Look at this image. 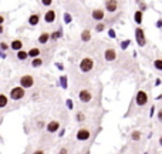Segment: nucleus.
<instances>
[{
    "label": "nucleus",
    "instance_id": "nucleus-21",
    "mask_svg": "<svg viewBox=\"0 0 162 154\" xmlns=\"http://www.w3.org/2000/svg\"><path fill=\"white\" fill-rule=\"evenodd\" d=\"M154 67L156 70H161L162 72V59H156L154 61Z\"/></svg>",
    "mask_w": 162,
    "mask_h": 154
},
{
    "label": "nucleus",
    "instance_id": "nucleus-7",
    "mask_svg": "<svg viewBox=\"0 0 162 154\" xmlns=\"http://www.w3.org/2000/svg\"><path fill=\"white\" fill-rule=\"evenodd\" d=\"M91 136V133H90L88 129H80L77 131V140L78 141H87Z\"/></svg>",
    "mask_w": 162,
    "mask_h": 154
},
{
    "label": "nucleus",
    "instance_id": "nucleus-22",
    "mask_svg": "<svg viewBox=\"0 0 162 154\" xmlns=\"http://www.w3.org/2000/svg\"><path fill=\"white\" fill-rule=\"evenodd\" d=\"M131 138H132L134 141H138V140H141V131H132V134H131Z\"/></svg>",
    "mask_w": 162,
    "mask_h": 154
},
{
    "label": "nucleus",
    "instance_id": "nucleus-6",
    "mask_svg": "<svg viewBox=\"0 0 162 154\" xmlns=\"http://www.w3.org/2000/svg\"><path fill=\"white\" fill-rule=\"evenodd\" d=\"M78 98H80L81 103H90L92 98V93L90 90H81L78 93Z\"/></svg>",
    "mask_w": 162,
    "mask_h": 154
},
{
    "label": "nucleus",
    "instance_id": "nucleus-32",
    "mask_svg": "<svg viewBox=\"0 0 162 154\" xmlns=\"http://www.w3.org/2000/svg\"><path fill=\"white\" fill-rule=\"evenodd\" d=\"M3 22H4V16H1V14H0V26H1Z\"/></svg>",
    "mask_w": 162,
    "mask_h": 154
},
{
    "label": "nucleus",
    "instance_id": "nucleus-16",
    "mask_svg": "<svg viewBox=\"0 0 162 154\" xmlns=\"http://www.w3.org/2000/svg\"><path fill=\"white\" fill-rule=\"evenodd\" d=\"M40 49H37V47H33V49H30L29 51H27V54L30 57H34V59H37V57L40 56Z\"/></svg>",
    "mask_w": 162,
    "mask_h": 154
},
{
    "label": "nucleus",
    "instance_id": "nucleus-28",
    "mask_svg": "<svg viewBox=\"0 0 162 154\" xmlns=\"http://www.w3.org/2000/svg\"><path fill=\"white\" fill-rule=\"evenodd\" d=\"M158 120H159V121H162V108L159 110V113H158Z\"/></svg>",
    "mask_w": 162,
    "mask_h": 154
},
{
    "label": "nucleus",
    "instance_id": "nucleus-18",
    "mask_svg": "<svg viewBox=\"0 0 162 154\" xmlns=\"http://www.w3.org/2000/svg\"><path fill=\"white\" fill-rule=\"evenodd\" d=\"M81 39H82V41H90V39H91V33H90L88 29H85L84 32L81 33Z\"/></svg>",
    "mask_w": 162,
    "mask_h": 154
},
{
    "label": "nucleus",
    "instance_id": "nucleus-9",
    "mask_svg": "<svg viewBox=\"0 0 162 154\" xmlns=\"http://www.w3.org/2000/svg\"><path fill=\"white\" fill-rule=\"evenodd\" d=\"M91 14H92V19H94V20H97V22H101V20L105 17V13H104V10H103V9H94Z\"/></svg>",
    "mask_w": 162,
    "mask_h": 154
},
{
    "label": "nucleus",
    "instance_id": "nucleus-12",
    "mask_svg": "<svg viewBox=\"0 0 162 154\" xmlns=\"http://www.w3.org/2000/svg\"><path fill=\"white\" fill-rule=\"evenodd\" d=\"M44 20H46V23H53V22L56 20V12H54V10H49V12H46V14H44Z\"/></svg>",
    "mask_w": 162,
    "mask_h": 154
},
{
    "label": "nucleus",
    "instance_id": "nucleus-1",
    "mask_svg": "<svg viewBox=\"0 0 162 154\" xmlns=\"http://www.w3.org/2000/svg\"><path fill=\"white\" fill-rule=\"evenodd\" d=\"M94 69V60L91 57H84L80 61V70L82 73H88Z\"/></svg>",
    "mask_w": 162,
    "mask_h": 154
},
{
    "label": "nucleus",
    "instance_id": "nucleus-26",
    "mask_svg": "<svg viewBox=\"0 0 162 154\" xmlns=\"http://www.w3.org/2000/svg\"><path fill=\"white\" fill-rule=\"evenodd\" d=\"M68 151H67V148L65 147H63V148H60V151H58V154H67Z\"/></svg>",
    "mask_w": 162,
    "mask_h": 154
},
{
    "label": "nucleus",
    "instance_id": "nucleus-13",
    "mask_svg": "<svg viewBox=\"0 0 162 154\" xmlns=\"http://www.w3.org/2000/svg\"><path fill=\"white\" fill-rule=\"evenodd\" d=\"M39 22H40V14L39 13H34V14H32V16L29 17V25L30 26L39 25Z\"/></svg>",
    "mask_w": 162,
    "mask_h": 154
},
{
    "label": "nucleus",
    "instance_id": "nucleus-33",
    "mask_svg": "<svg viewBox=\"0 0 162 154\" xmlns=\"http://www.w3.org/2000/svg\"><path fill=\"white\" fill-rule=\"evenodd\" d=\"M0 33H3V26H0Z\"/></svg>",
    "mask_w": 162,
    "mask_h": 154
},
{
    "label": "nucleus",
    "instance_id": "nucleus-23",
    "mask_svg": "<svg viewBox=\"0 0 162 154\" xmlns=\"http://www.w3.org/2000/svg\"><path fill=\"white\" fill-rule=\"evenodd\" d=\"M41 64H43V60H41V59H34V60L32 61L33 67H40Z\"/></svg>",
    "mask_w": 162,
    "mask_h": 154
},
{
    "label": "nucleus",
    "instance_id": "nucleus-34",
    "mask_svg": "<svg viewBox=\"0 0 162 154\" xmlns=\"http://www.w3.org/2000/svg\"><path fill=\"white\" fill-rule=\"evenodd\" d=\"M159 144L162 146V137H159Z\"/></svg>",
    "mask_w": 162,
    "mask_h": 154
},
{
    "label": "nucleus",
    "instance_id": "nucleus-30",
    "mask_svg": "<svg viewBox=\"0 0 162 154\" xmlns=\"http://www.w3.org/2000/svg\"><path fill=\"white\" fill-rule=\"evenodd\" d=\"M65 22H67V23H68V22H70V20H71V17H70V14H65Z\"/></svg>",
    "mask_w": 162,
    "mask_h": 154
},
{
    "label": "nucleus",
    "instance_id": "nucleus-15",
    "mask_svg": "<svg viewBox=\"0 0 162 154\" xmlns=\"http://www.w3.org/2000/svg\"><path fill=\"white\" fill-rule=\"evenodd\" d=\"M49 40H50L49 33H41L40 36H39V43H40V44H46Z\"/></svg>",
    "mask_w": 162,
    "mask_h": 154
},
{
    "label": "nucleus",
    "instance_id": "nucleus-11",
    "mask_svg": "<svg viewBox=\"0 0 162 154\" xmlns=\"http://www.w3.org/2000/svg\"><path fill=\"white\" fill-rule=\"evenodd\" d=\"M58 129H60V123L57 121V120H53V121H50L47 124V131L49 133H56Z\"/></svg>",
    "mask_w": 162,
    "mask_h": 154
},
{
    "label": "nucleus",
    "instance_id": "nucleus-20",
    "mask_svg": "<svg viewBox=\"0 0 162 154\" xmlns=\"http://www.w3.org/2000/svg\"><path fill=\"white\" fill-rule=\"evenodd\" d=\"M7 97L4 96V94H0V108H3V107H6L7 106Z\"/></svg>",
    "mask_w": 162,
    "mask_h": 154
},
{
    "label": "nucleus",
    "instance_id": "nucleus-14",
    "mask_svg": "<svg viewBox=\"0 0 162 154\" xmlns=\"http://www.w3.org/2000/svg\"><path fill=\"white\" fill-rule=\"evenodd\" d=\"M11 49L20 51V50L23 49V41L22 40H13L11 41Z\"/></svg>",
    "mask_w": 162,
    "mask_h": 154
},
{
    "label": "nucleus",
    "instance_id": "nucleus-31",
    "mask_svg": "<svg viewBox=\"0 0 162 154\" xmlns=\"http://www.w3.org/2000/svg\"><path fill=\"white\" fill-rule=\"evenodd\" d=\"M33 154H44V151H43V150H36Z\"/></svg>",
    "mask_w": 162,
    "mask_h": 154
},
{
    "label": "nucleus",
    "instance_id": "nucleus-17",
    "mask_svg": "<svg viewBox=\"0 0 162 154\" xmlns=\"http://www.w3.org/2000/svg\"><path fill=\"white\" fill-rule=\"evenodd\" d=\"M134 20H135L137 25H141V23H142V12H141V10H137V12L134 13Z\"/></svg>",
    "mask_w": 162,
    "mask_h": 154
},
{
    "label": "nucleus",
    "instance_id": "nucleus-25",
    "mask_svg": "<svg viewBox=\"0 0 162 154\" xmlns=\"http://www.w3.org/2000/svg\"><path fill=\"white\" fill-rule=\"evenodd\" d=\"M104 29H105V25H104V23H100V25L95 27V30H97V32H103Z\"/></svg>",
    "mask_w": 162,
    "mask_h": 154
},
{
    "label": "nucleus",
    "instance_id": "nucleus-24",
    "mask_svg": "<svg viewBox=\"0 0 162 154\" xmlns=\"http://www.w3.org/2000/svg\"><path fill=\"white\" fill-rule=\"evenodd\" d=\"M75 119H77V121H78V123H82L84 120H85V116H84V113L78 111V113H77V116H75Z\"/></svg>",
    "mask_w": 162,
    "mask_h": 154
},
{
    "label": "nucleus",
    "instance_id": "nucleus-8",
    "mask_svg": "<svg viewBox=\"0 0 162 154\" xmlns=\"http://www.w3.org/2000/svg\"><path fill=\"white\" fill-rule=\"evenodd\" d=\"M104 59H105L107 61H114L115 59H117V51L115 49H107L104 51Z\"/></svg>",
    "mask_w": 162,
    "mask_h": 154
},
{
    "label": "nucleus",
    "instance_id": "nucleus-19",
    "mask_svg": "<svg viewBox=\"0 0 162 154\" xmlns=\"http://www.w3.org/2000/svg\"><path fill=\"white\" fill-rule=\"evenodd\" d=\"M27 57H29L27 51H24V50H20V51H17V59H19V60H22V61H23V60H26Z\"/></svg>",
    "mask_w": 162,
    "mask_h": 154
},
{
    "label": "nucleus",
    "instance_id": "nucleus-4",
    "mask_svg": "<svg viewBox=\"0 0 162 154\" xmlns=\"http://www.w3.org/2000/svg\"><path fill=\"white\" fill-rule=\"evenodd\" d=\"M23 97H24V89H22L20 86L11 89V91H10V98H11V100L17 101V100H22Z\"/></svg>",
    "mask_w": 162,
    "mask_h": 154
},
{
    "label": "nucleus",
    "instance_id": "nucleus-10",
    "mask_svg": "<svg viewBox=\"0 0 162 154\" xmlns=\"http://www.w3.org/2000/svg\"><path fill=\"white\" fill-rule=\"evenodd\" d=\"M105 9H107V12H110V13L115 12V10L118 9V1H115V0H108V1H105Z\"/></svg>",
    "mask_w": 162,
    "mask_h": 154
},
{
    "label": "nucleus",
    "instance_id": "nucleus-5",
    "mask_svg": "<svg viewBox=\"0 0 162 154\" xmlns=\"http://www.w3.org/2000/svg\"><path fill=\"white\" fill-rule=\"evenodd\" d=\"M135 37H137V43L138 46H141V47H144L145 46V34H144V30L141 29V27H137L135 29Z\"/></svg>",
    "mask_w": 162,
    "mask_h": 154
},
{
    "label": "nucleus",
    "instance_id": "nucleus-29",
    "mask_svg": "<svg viewBox=\"0 0 162 154\" xmlns=\"http://www.w3.org/2000/svg\"><path fill=\"white\" fill-rule=\"evenodd\" d=\"M0 47H1L3 50H6L7 49V44H6V43H0Z\"/></svg>",
    "mask_w": 162,
    "mask_h": 154
},
{
    "label": "nucleus",
    "instance_id": "nucleus-2",
    "mask_svg": "<svg viewBox=\"0 0 162 154\" xmlns=\"http://www.w3.org/2000/svg\"><path fill=\"white\" fill-rule=\"evenodd\" d=\"M135 103L138 107H144L148 103V94L145 90H138L137 96H135Z\"/></svg>",
    "mask_w": 162,
    "mask_h": 154
},
{
    "label": "nucleus",
    "instance_id": "nucleus-3",
    "mask_svg": "<svg viewBox=\"0 0 162 154\" xmlns=\"http://www.w3.org/2000/svg\"><path fill=\"white\" fill-rule=\"evenodd\" d=\"M33 84H34V77L33 76H30V74L22 76V79H20V87L22 89H30V87H33Z\"/></svg>",
    "mask_w": 162,
    "mask_h": 154
},
{
    "label": "nucleus",
    "instance_id": "nucleus-27",
    "mask_svg": "<svg viewBox=\"0 0 162 154\" xmlns=\"http://www.w3.org/2000/svg\"><path fill=\"white\" fill-rule=\"evenodd\" d=\"M51 3H53L51 0H43V4H44V6H50Z\"/></svg>",
    "mask_w": 162,
    "mask_h": 154
}]
</instances>
